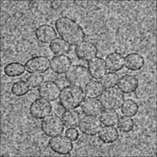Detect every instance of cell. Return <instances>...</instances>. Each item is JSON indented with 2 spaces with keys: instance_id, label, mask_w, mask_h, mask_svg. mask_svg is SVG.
<instances>
[{
  "instance_id": "obj_1",
  "label": "cell",
  "mask_w": 157,
  "mask_h": 157,
  "mask_svg": "<svg viewBox=\"0 0 157 157\" xmlns=\"http://www.w3.org/2000/svg\"><path fill=\"white\" fill-rule=\"evenodd\" d=\"M55 26L59 36L69 45H77L85 38V33L82 26L68 17L58 18L55 22Z\"/></svg>"
},
{
  "instance_id": "obj_2",
  "label": "cell",
  "mask_w": 157,
  "mask_h": 157,
  "mask_svg": "<svg viewBox=\"0 0 157 157\" xmlns=\"http://www.w3.org/2000/svg\"><path fill=\"white\" fill-rule=\"evenodd\" d=\"M85 96L84 91L81 87L69 85L61 89L59 102L61 107L65 109H74L80 105Z\"/></svg>"
},
{
  "instance_id": "obj_3",
  "label": "cell",
  "mask_w": 157,
  "mask_h": 157,
  "mask_svg": "<svg viewBox=\"0 0 157 157\" xmlns=\"http://www.w3.org/2000/svg\"><path fill=\"white\" fill-rule=\"evenodd\" d=\"M65 77L71 85L82 87L91 80L88 69L82 64L72 66L66 72Z\"/></svg>"
},
{
  "instance_id": "obj_4",
  "label": "cell",
  "mask_w": 157,
  "mask_h": 157,
  "mask_svg": "<svg viewBox=\"0 0 157 157\" xmlns=\"http://www.w3.org/2000/svg\"><path fill=\"white\" fill-rule=\"evenodd\" d=\"M124 100L123 93L117 87L106 88L100 96V101L105 109L117 110Z\"/></svg>"
},
{
  "instance_id": "obj_5",
  "label": "cell",
  "mask_w": 157,
  "mask_h": 157,
  "mask_svg": "<svg viewBox=\"0 0 157 157\" xmlns=\"http://www.w3.org/2000/svg\"><path fill=\"white\" fill-rule=\"evenodd\" d=\"M40 128L45 136L51 137L60 135L64 131V124L61 118L53 113L48 115L42 120Z\"/></svg>"
},
{
  "instance_id": "obj_6",
  "label": "cell",
  "mask_w": 157,
  "mask_h": 157,
  "mask_svg": "<svg viewBox=\"0 0 157 157\" xmlns=\"http://www.w3.org/2000/svg\"><path fill=\"white\" fill-rule=\"evenodd\" d=\"M102 128L100 118L96 116L85 115L80 120L78 128L83 134L90 136L96 135Z\"/></svg>"
},
{
  "instance_id": "obj_7",
  "label": "cell",
  "mask_w": 157,
  "mask_h": 157,
  "mask_svg": "<svg viewBox=\"0 0 157 157\" xmlns=\"http://www.w3.org/2000/svg\"><path fill=\"white\" fill-rule=\"evenodd\" d=\"M29 110L33 118L36 120H41L50 114L52 106L48 101L42 98H37L30 104Z\"/></svg>"
},
{
  "instance_id": "obj_8",
  "label": "cell",
  "mask_w": 157,
  "mask_h": 157,
  "mask_svg": "<svg viewBox=\"0 0 157 157\" xmlns=\"http://www.w3.org/2000/svg\"><path fill=\"white\" fill-rule=\"evenodd\" d=\"M48 145L53 151L61 155L70 153L74 148L71 140L67 136L61 134L52 137L48 140Z\"/></svg>"
},
{
  "instance_id": "obj_9",
  "label": "cell",
  "mask_w": 157,
  "mask_h": 157,
  "mask_svg": "<svg viewBox=\"0 0 157 157\" xmlns=\"http://www.w3.org/2000/svg\"><path fill=\"white\" fill-rule=\"evenodd\" d=\"M25 66L26 71L29 74H41L49 69L50 61L45 56H34L28 59Z\"/></svg>"
},
{
  "instance_id": "obj_10",
  "label": "cell",
  "mask_w": 157,
  "mask_h": 157,
  "mask_svg": "<svg viewBox=\"0 0 157 157\" xmlns=\"http://www.w3.org/2000/svg\"><path fill=\"white\" fill-rule=\"evenodd\" d=\"M74 52L77 58L84 61H88L96 57L98 53V49L93 42L89 40H83L75 46Z\"/></svg>"
},
{
  "instance_id": "obj_11",
  "label": "cell",
  "mask_w": 157,
  "mask_h": 157,
  "mask_svg": "<svg viewBox=\"0 0 157 157\" xmlns=\"http://www.w3.org/2000/svg\"><path fill=\"white\" fill-rule=\"evenodd\" d=\"M37 91L41 98L48 101H54L59 98L61 89L54 81L46 80L39 86Z\"/></svg>"
},
{
  "instance_id": "obj_12",
  "label": "cell",
  "mask_w": 157,
  "mask_h": 157,
  "mask_svg": "<svg viewBox=\"0 0 157 157\" xmlns=\"http://www.w3.org/2000/svg\"><path fill=\"white\" fill-rule=\"evenodd\" d=\"M71 58L65 55L53 56L50 61V68L53 72L58 74L66 72L71 67Z\"/></svg>"
},
{
  "instance_id": "obj_13",
  "label": "cell",
  "mask_w": 157,
  "mask_h": 157,
  "mask_svg": "<svg viewBox=\"0 0 157 157\" xmlns=\"http://www.w3.org/2000/svg\"><path fill=\"white\" fill-rule=\"evenodd\" d=\"M88 70L93 78L101 79L107 72V67L104 59L101 57H94L90 59L88 64Z\"/></svg>"
},
{
  "instance_id": "obj_14",
  "label": "cell",
  "mask_w": 157,
  "mask_h": 157,
  "mask_svg": "<svg viewBox=\"0 0 157 157\" xmlns=\"http://www.w3.org/2000/svg\"><path fill=\"white\" fill-rule=\"evenodd\" d=\"M119 90L124 94H130L139 87V80L136 76L132 74H125L121 76L118 80Z\"/></svg>"
},
{
  "instance_id": "obj_15",
  "label": "cell",
  "mask_w": 157,
  "mask_h": 157,
  "mask_svg": "<svg viewBox=\"0 0 157 157\" xmlns=\"http://www.w3.org/2000/svg\"><path fill=\"white\" fill-rule=\"evenodd\" d=\"M34 35L40 42L47 44L56 37L57 33L52 26L44 24L39 26L35 29Z\"/></svg>"
},
{
  "instance_id": "obj_16",
  "label": "cell",
  "mask_w": 157,
  "mask_h": 157,
  "mask_svg": "<svg viewBox=\"0 0 157 157\" xmlns=\"http://www.w3.org/2000/svg\"><path fill=\"white\" fill-rule=\"evenodd\" d=\"M82 112L86 115L97 116L103 110V106L100 100L96 98H86L82 101L80 106Z\"/></svg>"
},
{
  "instance_id": "obj_17",
  "label": "cell",
  "mask_w": 157,
  "mask_h": 157,
  "mask_svg": "<svg viewBox=\"0 0 157 157\" xmlns=\"http://www.w3.org/2000/svg\"><path fill=\"white\" fill-rule=\"evenodd\" d=\"M105 63L108 70L112 72H117L123 68L124 58L120 53L114 52L106 56Z\"/></svg>"
},
{
  "instance_id": "obj_18",
  "label": "cell",
  "mask_w": 157,
  "mask_h": 157,
  "mask_svg": "<svg viewBox=\"0 0 157 157\" xmlns=\"http://www.w3.org/2000/svg\"><path fill=\"white\" fill-rule=\"evenodd\" d=\"M144 57L138 53H129L124 57V66L129 71H139L144 67Z\"/></svg>"
},
{
  "instance_id": "obj_19",
  "label": "cell",
  "mask_w": 157,
  "mask_h": 157,
  "mask_svg": "<svg viewBox=\"0 0 157 157\" xmlns=\"http://www.w3.org/2000/svg\"><path fill=\"white\" fill-rule=\"evenodd\" d=\"M118 129L113 126H105L101 128L98 132V137L104 144H112L115 142L119 137Z\"/></svg>"
},
{
  "instance_id": "obj_20",
  "label": "cell",
  "mask_w": 157,
  "mask_h": 157,
  "mask_svg": "<svg viewBox=\"0 0 157 157\" xmlns=\"http://www.w3.org/2000/svg\"><path fill=\"white\" fill-rule=\"evenodd\" d=\"M61 120L66 128H75L79 124L80 115L77 110L67 109L62 113Z\"/></svg>"
},
{
  "instance_id": "obj_21",
  "label": "cell",
  "mask_w": 157,
  "mask_h": 157,
  "mask_svg": "<svg viewBox=\"0 0 157 157\" xmlns=\"http://www.w3.org/2000/svg\"><path fill=\"white\" fill-rule=\"evenodd\" d=\"M51 52L57 55H64L70 52L71 45L60 37H56L49 44Z\"/></svg>"
},
{
  "instance_id": "obj_22",
  "label": "cell",
  "mask_w": 157,
  "mask_h": 157,
  "mask_svg": "<svg viewBox=\"0 0 157 157\" xmlns=\"http://www.w3.org/2000/svg\"><path fill=\"white\" fill-rule=\"evenodd\" d=\"M104 91V86L102 83L97 80H91L84 88L85 95L90 98H97Z\"/></svg>"
},
{
  "instance_id": "obj_23",
  "label": "cell",
  "mask_w": 157,
  "mask_h": 157,
  "mask_svg": "<svg viewBox=\"0 0 157 157\" xmlns=\"http://www.w3.org/2000/svg\"><path fill=\"white\" fill-rule=\"evenodd\" d=\"M26 68L20 62H10L4 67L5 75L10 77H19L24 74Z\"/></svg>"
},
{
  "instance_id": "obj_24",
  "label": "cell",
  "mask_w": 157,
  "mask_h": 157,
  "mask_svg": "<svg viewBox=\"0 0 157 157\" xmlns=\"http://www.w3.org/2000/svg\"><path fill=\"white\" fill-rule=\"evenodd\" d=\"M119 115L112 109H105L100 114V120L105 126H114L117 123Z\"/></svg>"
},
{
  "instance_id": "obj_25",
  "label": "cell",
  "mask_w": 157,
  "mask_h": 157,
  "mask_svg": "<svg viewBox=\"0 0 157 157\" xmlns=\"http://www.w3.org/2000/svg\"><path fill=\"white\" fill-rule=\"evenodd\" d=\"M139 111V105L136 101L132 99L124 100L121 105V112L125 116L134 117Z\"/></svg>"
},
{
  "instance_id": "obj_26",
  "label": "cell",
  "mask_w": 157,
  "mask_h": 157,
  "mask_svg": "<svg viewBox=\"0 0 157 157\" xmlns=\"http://www.w3.org/2000/svg\"><path fill=\"white\" fill-rule=\"evenodd\" d=\"M29 91V86L26 81L20 80L14 82L11 86L12 93L17 97L26 95Z\"/></svg>"
},
{
  "instance_id": "obj_27",
  "label": "cell",
  "mask_w": 157,
  "mask_h": 157,
  "mask_svg": "<svg viewBox=\"0 0 157 157\" xmlns=\"http://www.w3.org/2000/svg\"><path fill=\"white\" fill-rule=\"evenodd\" d=\"M117 128L122 132L128 133L132 131L134 127V121L128 116H122L118 118Z\"/></svg>"
},
{
  "instance_id": "obj_28",
  "label": "cell",
  "mask_w": 157,
  "mask_h": 157,
  "mask_svg": "<svg viewBox=\"0 0 157 157\" xmlns=\"http://www.w3.org/2000/svg\"><path fill=\"white\" fill-rule=\"evenodd\" d=\"M119 78L120 77L118 74L114 72H109L106 73L101 78L100 82L102 83L104 88H109L116 86L118 84Z\"/></svg>"
},
{
  "instance_id": "obj_29",
  "label": "cell",
  "mask_w": 157,
  "mask_h": 157,
  "mask_svg": "<svg viewBox=\"0 0 157 157\" xmlns=\"http://www.w3.org/2000/svg\"><path fill=\"white\" fill-rule=\"evenodd\" d=\"M44 80V77L40 74H32L26 78V82L29 87L35 88L39 87Z\"/></svg>"
},
{
  "instance_id": "obj_30",
  "label": "cell",
  "mask_w": 157,
  "mask_h": 157,
  "mask_svg": "<svg viewBox=\"0 0 157 157\" xmlns=\"http://www.w3.org/2000/svg\"><path fill=\"white\" fill-rule=\"evenodd\" d=\"M66 136H67L71 140L75 141L78 139L79 136L78 131L75 128H67L65 131Z\"/></svg>"
}]
</instances>
